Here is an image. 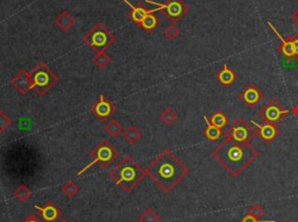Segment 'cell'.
I'll return each mask as SVG.
<instances>
[{"label": "cell", "mask_w": 298, "mask_h": 222, "mask_svg": "<svg viewBox=\"0 0 298 222\" xmlns=\"http://www.w3.org/2000/svg\"><path fill=\"white\" fill-rule=\"evenodd\" d=\"M212 156L232 177H238L256 160L259 152L250 143L234 142L226 137L213 149Z\"/></svg>", "instance_id": "6da1fadb"}, {"label": "cell", "mask_w": 298, "mask_h": 222, "mask_svg": "<svg viewBox=\"0 0 298 222\" xmlns=\"http://www.w3.org/2000/svg\"><path fill=\"white\" fill-rule=\"evenodd\" d=\"M146 171L150 179L166 193L172 191L189 175V169L169 149H164L154 158Z\"/></svg>", "instance_id": "7a4b0ae2"}, {"label": "cell", "mask_w": 298, "mask_h": 222, "mask_svg": "<svg viewBox=\"0 0 298 222\" xmlns=\"http://www.w3.org/2000/svg\"><path fill=\"white\" fill-rule=\"evenodd\" d=\"M146 176V170L135 162L131 155H126L119 164L110 171V178L113 180L114 185L119 186L125 192H132Z\"/></svg>", "instance_id": "3957f363"}, {"label": "cell", "mask_w": 298, "mask_h": 222, "mask_svg": "<svg viewBox=\"0 0 298 222\" xmlns=\"http://www.w3.org/2000/svg\"><path fill=\"white\" fill-rule=\"evenodd\" d=\"M83 41L89 45L95 54L105 53L113 43L117 41V37L111 30H109L102 22H98L91 30H89L83 36Z\"/></svg>", "instance_id": "277c9868"}, {"label": "cell", "mask_w": 298, "mask_h": 222, "mask_svg": "<svg viewBox=\"0 0 298 222\" xmlns=\"http://www.w3.org/2000/svg\"><path fill=\"white\" fill-rule=\"evenodd\" d=\"M33 90L39 97H45L59 82V77L46 65V63L39 62L33 70L30 71Z\"/></svg>", "instance_id": "5b68a950"}, {"label": "cell", "mask_w": 298, "mask_h": 222, "mask_svg": "<svg viewBox=\"0 0 298 222\" xmlns=\"http://www.w3.org/2000/svg\"><path fill=\"white\" fill-rule=\"evenodd\" d=\"M90 157L92 158L91 163L88 164V165H86L85 168H83L80 171H78L77 176H82L86 170L92 168L95 164L102 166V169H108L109 166L119 157V151H118L109 141L104 140L90 151Z\"/></svg>", "instance_id": "8992f818"}, {"label": "cell", "mask_w": 298, "mask_h": 222, "mask_svg": "<svg viewBox=\"0 0 298 222\" xmlns=\"http://www.w3.org/2000/svg\"><path fill=\"white\" fill-rule=\"evenodd\" d=\"M146 2L156 6V8H154V12H158V11H160V12L169 20L170 24L173 25H176L178 21H181V20L187 15V13L189 12V6L185 4L183 0H167L163 4L153 1V0H146Z\"/></svg>", "instance_id": "52a82bcc"}, {"label": "cell", "mask_w": 298, "mask_h": 222, "mask_svg": "<svg viewBox=\"0 0 298 222\" xmlns=\"http://www.w3.org/2000/svg\"><path fill=\"white\" fill-rule=\"evenodd\" d=\"M225 136L230 140H233L234 142L250 143L256 136V132L255 129L251 128L250 123L239 118L228 127L227 131L225 132Z\"/></svg>", "instance_id": "ba28073f"}, {"label": "cell", "mask_w": 298, "mask_h": 222, "mask_svg": "<svg viewBox=\"0 0 298 222\" xmlns=\"http://www.w3.org/2000/svg\"><path fill=\"white\" fill-rule=\"evenodd\" d=\"M289 114L288 109L283 108L280 103L275 99H270L260 109L259 117L267 123H279L285 115Z\"/></svg>", "instance_id": "9c48e42d"}, {"label": "cell", "mask_w": 298, "mask_h": 222, "mask_svg": "<svg viewBox=\"0 0 298 222\" xmlns=\"http://www.w3.org/2000/svg\"><path fill=\"white\" fill-rule=\"evenodd\" d=\"M91 112L100 122H105L109 118H111L117 112V106L110 102L109 99H106L103 93H100L97 102L92 104Z\"/></svg>", "instance_id": "30bf717a"}, {"label": "cell", "mask_w": 298, "mask_h": 222, "mask_svg": "<svg viewBox=\"0 0 298 222\" xmlns=\"http://www.w3.org/2000/svg\"><path fill=\"white\" fill-rule=\"evenodd\" d=\"M251 125L255 126L256 135L259 136L265 143H271L273 141L280 135V128L276 123H267L260 125L256 121H251Z\"/></svg>", "instance_id": "8fae6325"}, {"label": "cell", "mask_w": 298, "mask_h": 222, "mask_svg": "<svg viewBox=\"0 0 298 222\" xmlns=\"http://www.w3.org/2000/svg\"><path fill=\"white\" fill-rule=\"evenodd\" d=\"M11 85L19 92L20 94H27L28 91L33 90V82H31L30 72L20 70L16 76L11 79Z\"/></svg>", "instance_id": "7c38bea8"}, {"label": "cell", "mask_w": 298, "mask_h": 222, "mask_svg": "<svg viewBox=\"0 0 298 222\" xmlns=\"http://www.w3.org/2000/svg\"><path fill=\"white\" fill-rule=\"evenodd\" d=\"M239 99L241 100L246 106L253 108L263 99V94L255 85L250 84L245 90L240 92Z\"/></svg>", "instance_id": "4fadbf2b"}, {"label": "cell", "mask_w": 298, "mask_h": 222, "mask_svg": "<svg viewBox=\"0 0 298 222\" xmlns=\"http://www.w3.org/2000/svg\"><path fill=\"white\" fill-rule=\"evenodd\" d=\"M268 26H269V27H270V30H273L275 34H276L277 39L280 40L281 45H280V48H279V51L283 55V56H284V59L286 60H291V59L297 60L296 59V54H295L294 44H292L290 37H289V39H284V37L281 35L280 31L276 30V27H275V26L271 24L270 21L268 22Z\"/></svg>", "instance_id": "5bb4252c"}, {"label": "cell", "mask_w": 298, "mask_h": 222, "mask_svg": "<svg viewBox=\"0 0 298 222\" xmlns=\"http://www.w3.org/2000/svg\"><path fill=\"white\" fill-rule=\"evenodd\" d=\"M34 207L40 212V216H41L43 222H56L61 216L60 208L51 201H48L43 206L35 205Z\"/></svg>", "instance_id": "9a60e30c"}, {"label": "cell", "mask_w": 298, "mask_h": 222, "mask_svg": "<svg viewBox=\"0 0 298 222\" xmlns=\"http://www.w3.org/2000/svg\"><path fill=\"white\" fill-rule=\"evenodd\" d=\"M124 1H125V4H127L129 7H131V12L128 13L129 19H131L132 21L134 22V24H137L138 26L141 25V22H142L143 19L146 18L147 14L155 13L154 10H148V8L143 7L141 4H138L137 6H133L128 0H124Z\"/></svg>", "instance_id": "2e32d148"}, {"label": "cell", "mask_w": 298, "mask_h": 222, "mask_svg": "<svg viewBox=\"0 0 298 222\" xmlns=\"http://www.w3.org/2000/svg\"><path fill=\"white\" fill-rule=\"evenodd\" d=\"M216 79L218 80L222 86L228 88V86H231L234 82H235L236 74L233 70H231L230 66L227 64H224L221 70L216 74Z\"/></svg>", "instance_id": "e0dca14e"}, {"label": "cell", "mask_w": 298, "mask_h": 222, "mask_svg": "<svg viewBox=\"0 0 298 222\" xmlns=\"http://www.w3.org/2000/svg\"><path fill=\"white\" fill-rule=\"evenodd\" d=\"M75 22H76V20H75L74 16H72L68 11H62L61 14H59V15L56 16V19H55V25L63 31L70 30L71 28L74 27Z\"/></svg>", "instance_id": "ac0fdd59"}, {"label": "cell", "mask_w": 298, "mask_h": 222, "mask_svg": "<svg viewBox=\"0 0 298 222\" xmlns=\"http://www.w3.org/2000/svg\"><path fill=\"white\" fill-rule=\"evenodd\" d=\"M203 120L205 121V125H206V129L204 131L205 138L211 141V142H215V141L219 140V138L222 136V129L212 125L211 121L207 119L206 115H203Z\"/></svg>", "instance_id": "d6986e66"}, {"label": "cell", "mask_w": 298, "mask_h": 222, "mask_svg": "<svg viewBox=\"0 0 298 222\" xmlns=\"http://www.w3.org/2000/svg\"><path fill=\"white\" fill-rule=\"evenodd\" d=\"M123 138L128 144L134 146V144H137L139 141L142 138V133H141L138 127L129 126L128 128H126V131L123 132Z\"/></svg>", "instance_id": "ffe728a7"}, {"label": "cell", "mask_w": 298, "mask_h": 222, "mask_svg": "<svg viewBox=\"0 0 298 222\" xmlns=\"http://www.w3.org/2000/svg\"><path fill=\"white\" fill-rule=\"evenodd\" d=\"M160 22H161L160 18H158L157 15H155V13H149L147 14L146 18L143 19V21L141 22V25L139 26V27L142 28L144 33L149 34L152 33L158 25H160Z\"/></svg>", "instance_id": "44dd1931"}, {"label": "cell", "mask_w": 298, "mask_h": 222, "mask_svg": "<svg viewBox=\"0 0 298 222\" xmlns=\"http://www.w3.org/2000/svg\"><path fill=\"white\" fill-rule=\"evenodd\" d=\"M61 191H62V193L66 198L72 199L76 197L77 193L79 192V186H78L75 181L68 180L64 185H62V187H61Z\"/></svg>", "instance_id": "7402d4cb"}, {"label": "cell", "mask_w": 298, "mask_h": 222, "mask_svg": "<svg viewBox=\"0 0 298 222\" xmlns=\"http://www.w3.org/2000/svg\"><path fill=\"white\" fill-rule=\"evenodd\" d=\"M92 62H94L95 68L99 69V70H103V69L108 68V66L111 64V57L106 53L95 54V56L92 59Z\"/></svg>", "instance_id": "603a6c76"}, {"label": "cell", "mask_w": 298, "mask_h": 222, "mask_svg": "<svg viewBox=\"0 0 298 222\" xmlns=\"http://www.w3.org/2000/svg\"><path fill=\"white\" fill-rule=\"evenodd\" d=\"M31 192L30 187L25 185V184H20V185L16 189V191H14V197L18 199L20 203L22 204L26 203V201L31 198Z\"/></svg>", "instance_id": "cb8c5ba5"}, {"label": "cell", "mask_w": 298, "mask_h": 222, "mask_svg": "<svg viewBox=\"0 0 298 222\" xmlns=\"http://www.w3.org/2000/svg\"><path fill=\"white\" fill-rule=\"evenodd\" d=\"M160 120L166 126H172L173 123H175L176 121H177V114L173 112V109L172 107H168L161 112Z\"/></svg>", "instance_id": "d4e9b609"}, {"label": "cell", "mask_w": 298, "mask_h": 222, "mask_svg": "<svg viewBox=\"0 0 298 222\" xmlns=\"http://www.w3.org/2000/svg\"><path fill=\"white\" fill-rule=\"evenodd\" d=\"M105 132L108 133L110 136L112 137H118L121 133L124 132L123 126H121V123L118 122L117 120H111L108 125L105 126Z\"/></svg>", "instance_id": "484cf974"}, {"label": "cell", "mask_w": 298, "mask_h": 222, "mask_svg": "<svg viewBox=\"0 0 298 222\" xmlns=\"http://www.w3.org/2000/svg\"><path fill=\"white\" fill-rule=\"evenodd\" d=\"M139 222H161V218L153 208H147L139 216Z\"/></svg>", "instance_id": "4316f807"}, {"label": "cell", "mask_w": 298, "mask_h": 222, "mask_svg": "<svg viewBox=\"0 0 298 222\" xmlns=\"http://www.w3.org/2000/svg\"><path fill=\"white\" fill-rule=\"evenodd\" d=\"M210 121L212 125H215L216 127H218V128L220 129H224L228 123V118L227 115L222 113V112H216V113L212 115Z\"/></svg>", "instance_id": "83f0119b"}, {"label": "cell", "mask_w": 298, "mask_h": 222, "mask_svg": "<svg viewBox=\"0 0 298 222\" xmlns=\"http://www.w3.org/2000/svg\"><path fill=\"white\" fill-rule=\"evenodd\" d=\"M163 34L166 35V37L169 40V41H175V40L179 36L181 31H179L177 26L172 24L170 26H168L167 28H164Z\"/></svg>", "instance_id": "f1b7e54d"}, {"label": "cell", "mask_w": 298, "mask_h": 222, "mask_svg": "<svg viewBox=\"0 0 298 222\" xmlns=\"http://www.w3.org/2000/svg\"><path fill=\"white\" fill-rule=\"evenodd\" d=\"M11 125H12L11 118H8L7 115L5 114V112H2L1 109H0V134H2Z\"/></svg>", "instance_id": "f546056e"}, {"label": "cell", "mask_w": 298, "mask_h": 222, "mask_svg": "<svg viewBox=\"0 0 298 222\" xmlns=\"http://www.w3.org/2000/svg\"><path fill=\"white\" fill-rule=\"evenodd\" d=\"M247 214L254 216V218L261 219V216L265 215L266 212H265V208H263L261 205L256 204V205H253V206H251V208L248 209Z\"/></svg>", "instance_id": "4dcf8cb0"}, {"label": "cell", "mask_w": 298, "mask_h": 222, "mask_svg": "<svg viewBox=\"0 0 298 222\" xmlns=\"http://www.w3.org/2000/svg\"><path fill=\"white\" fill-rule=\"evenodd\" d=\"M241 222H277L276 220H261V219H257L254 218V216H251L250 214H246L244 218L241 219Z\"/></svg>", "instance_id": "1f68e13d"}, {"label": "cell", "mask_w": 298, "mask_h": 222, "mask_svg": "<svg viewBox=\"0 0 298 222\" xmlns=\"http://www.w3.org/2000/svg\"><path fill=\"white\" fill-rule=\"evenodd\" d=\"M290 40H291L292 44H294L295 54H296V59L298 60V33L294 34V35L290 37Z\"/></svg>", "instance_id": "d6a6232c"}, {"label": "cell", "mask_w": 298, "mask_h": 222, "mask_svg": "<svg viewBox=\"0 0 298 222\" xmlns=\"http://www.w3.org/2000/svg\"><path fill=\"white\" fill-rule=\"evenodd\" d=\"M22 222H43L42 220H40L39 218H37L36 215H34V214H31L30 216H27V218L25 219L24 221Z\"/></svg>", "instance_id": "836d02e7"}, {"label": "cell", "mask_w": 298, "mask_h": 222, "mask_svg": "<svg viewBox=\"0 0 298 222\" xmlns=\"http://www.w3.org/2000/svg\"><path fill=\"white\" fill-rule=\"evenodd\" d=\"M292 20H294L295 25H296V27L298 28V8L295 11L294 14H292Z\"/></svg>", "instance_id": "e575fe53"}, {"label": "cell", "mask_w": 298, "mask_h": 222, "mask_svg": "<svg viewBox=\"0 0 298 222\" xmlns=\"http://www.w3.org/2000/svg\"><path fill=\"white\" fill-rule=\"evenodd\" d=\"M61 222H69V221H66V220H62Z\"/></svg>", "instance_id": "d590c367"}]
</instances>
